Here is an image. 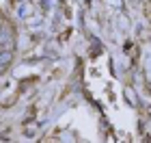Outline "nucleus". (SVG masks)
<instances>
[{"mask_svg":"<svg viewBox=\"0 0 151 143\" xmlns=\"http://www.w3.org/2000/svg\"><path fill=\"white\" fill-rule=\"evenodd\" d=\"M13 52H15V30L6 22V17L0 13V76L11 65Z\"/></svg>","mask_w":151,"mask_h":143,"instance_id":"obj_1","label":"nucleus"}]
</instances>
